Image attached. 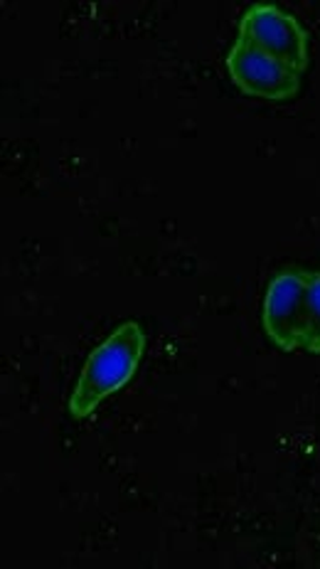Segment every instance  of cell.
Here are the masks:
<instances>
[{
    "instance_id": "obj_1",
    "label": "cell",
    "mask_w": 320,
    "mask_h": 569,
    "mask_svg": "<svg viewBox=\"0 0 320 569\" xmlns=\"http://www.w3.org/2000/svg\"><path fill=\"white\" fill-rule=\"evenodd\" d=\"M261 326L277 348L320 356V271H281L269 283Z\"/></svg>"
},
{
    "instance_id": "obj_4",
    "label": "cell",
    "mask_w": 320,
    "mask_h": 569,
    "mask_svg": "<svg viewBox=\"0 0 320 569\" xmlns=\"http://www.w3.org/2000/svg\"><path fill=\"white\" fill-rule=\"evenodd\" d=\"M227 70L244 94L271 101L293 99L299 94L303 77L244 40H237L227 54Z\"/></svg>"
},
{
    "instance_id": "obj_2",
    "label": "cell",
    "mask_w": 320,
    "mask_h": 569,
    "mask_svg": "<svg viewBox=\"0 0 320 569\" xmlns=\"http://www.w3.org/2000/svg\"><path fill=\"white\" fill-rule=\"evenodd\" d=\"M146 350V333L136 321L121 323L104 343H99L84 362L72 392L70 412L74 419H87L109 395L129 382Z\"/></svg>"
},
{
    "instance_id": "obj_3",
    "label": "cell",
    "mask_w": 320,
    "mask_h": 569,
    "mask_svg": "<svg viewBox=\"0 0 320 569\" xmlns=\"http://www.w3.org/2000/svg\"><path fill=\"white\" fill-rule=\"evenodd\" d=\"M299 74L308 67V32L277 6L257 3L239 20V38Z\"/></svg>"
}]
</instances>
